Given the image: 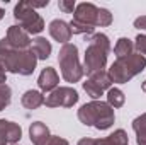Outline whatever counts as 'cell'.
Wrapping results in <instances>:
<instances>
[{"label": "cell", "mask_w": 146, "mask_h": 145, "mask_svg": "<svg viewBox=\"0 0 146 145\" xmlns=\"http://www.w3.org/2000/svg\"><path fill=\"white\" fill-rule=\"evenodd\" d=\"M37 56L34 51L29 50H15L12 48L7 39H0V68L3 72L19 73V75H31L36 70Z\"/></svg>", "instance_id": "cell-1"}, {"label": "cell", "mask_w": 146, "mask_h": 145, "mask_svg": "<svg viewBox=\"0 0 146 145\" xmlns=\"http://www.w3.org/2000/svg\"><path fill=\"white\" fill-rule=\"evenodd\" d=\"M90 44L85 50V62H83V72L88 75L97 72H104L107 65V55L110 51L109 38L102 33H94L88 38Z\"/></svg>", "instance_id": "cell-2"}, {"label": "cell", "mask_w": 146, "mask_h": 145, "mask_svg": "<svg viewBox=\"0 0 146 145\" xmlns=\"http://www.w3.org/2000/svg\"><path fill=\"white\" fill-rule=\"evenodd\" d=\"M78 119L85 126H94L97 130H109L114 125V108L102 101H92L78 109Z\"/></svg>", "instance_id": "cell-3"}, {"label": "cell", "mask_w": 146, "mask_h": 145, "mask_svg": "<svg viewBox=\"0 0 146 145\" xmlns=\"http://www.w3.org/2000/svg\"><path fill=\"white\" fill-rule=\"evenodd\" d=\"M146 67V58L139 53H133L124 58H117L109 68V77L112 84H126L138 73H141Z\"/></svg>", "instance_id": "cell-4"}, {"label": "cell", "mask_w": 146, "mask_h": 145, "mask_svg": "<svg viewBox=\"0 0 146 145\" xmlns=\"http://www.w3.org/2000/svg\"><path fill=\"white\" fill-rule=\"evenodd\" d=\"M58 63L61 68V77L70 84L78 82L85 73L83 67L80 65V60H78V48L72 43L61 46L60 55H58Z\"/></svg>", "instance_id": "cell-5"}, {"label": "cell", "mask_w": 146, "mask_h": 145, "mask_svg": "<svg viewBox=\"0 0 146 145\" xmlns=\"http://www.w3.org/2000/svg\"><path fill=\"white\" fill-rule=\"evenodd\" d=\"M14 17L19 22V26L27 34H39L44 29V21L36 10L29 5V2L22 0L14 7Z\"/></svg>", "instance_id": "cell-6"}, {"label": "cell", "mask_w": 146, "mask_h": 145, "mask_svg": "<svg viewBox=\"0 0 146 145\" xmlns=\"http://www.w3.org/2000/svg\"><path fill=\"white\" fill-rule=\"evenodd\" d=\"M78 92L73 87H56L46 96L44 104L48 108H73L78 103Z\"/></svg>", "instance_id": "cell-7"}, {"label": "cell", "mask_w": 146, "mask_h": 145, "mask_svg": "<svg viewBox=\"0 0 146 145\" xmlns=\"http://www.w3.org/2000/svg\"><path fill=\"white\" fill-rule=\"evenodd\" d=\"M110 87H112V80H110L109 73L106 72H97V73H92V75H88V80L87 82H83V91L94 99V101H97L106 91H109Z\"/></svg>", "instance_id": "cell-8"}, {"label": "cell", "mask_w": 146, "mask_h": 145, "mask_svg": "<svg viewBox=\"0 0 146 145\" xmlns=\"http://www.w3.org/2000/svg\"><path fill=\"white\" fill-rule=\"evenodd\" d=\"M97 15H99V7H95L90 2H82L76 5L73 12V21L88 28H97Z\"/></svg>", "instance_id": "cell-9"}, {"label": "cell", "mask_w": 146, "mask_h": 145, "mask_svg": "<svg viewBox=\"0 0 146 145\" xmlns=\"http://www.w3.org/2000/svg\"><path fill=\"white\" fill-rule=\"evenodd\" d=\"M22 137V128L7 119H0V145H15Z\"/></svg>", "instance_id": "cell-10"}, {"label": "cell", "mask_w": 146, "mask_h": 145, "mask_svg": "<svg viewBox=\"0 0 146 145\" xmlns=\"http://www.w3.org/2000/svg\"><path fill=\"white\" fill-rule=\"evenodd\" d=\"M5 39H7V43H9L12 48H15V50H29L31 44H33L29 34H27L21 26H10L9 31H7Z\"/></svg>", "instance_id": "cell-11"}, {"label": "cell", "mask_w": 146, "mask_h": 145, "mask_svg": "<svg viewBox=\"0 0 146 145\" xmlns=\"http://www.w3.org/2000/svg\"><path fill=\"white\" fill-rule=\"evenodd\" d=\"M49 34L54 41L58 43H63V44H68V41L72 39V29H70V24L61 21V19H54L49 22Z\"/></svg>", "instance_id": "cell-12"}, {"label": "cell", "mask_w": 146, "mask_h": 145, "mask_svg": "<svg viewBox=\"0 0 146 145\" xmlns=\"http://www.w3.org/2000/svg\"><path fill=\"white\" fill-rule=\"evenodd\" d=\"M58 84H60V77L53 67L42 68V72L39 73V79H37V85L42 92H53L58 87Z\"/></svg>", "instance_id": "cell-13"}, {"label": "cell", "mask_w": 146, "mask_h": 145, "mask_svg": "<svg viewBox=\"0 0 146 145\" xmlns=\"http://www.w3.org/2000/svg\"><path fill=\"white\" fill-rule=\"evenodd\" d=\"M29 137L34 145H44L51 138V133H49V128L42 121H34L29 126Z\"/></svg>", "instance_id": "cell-14"}, {"label": "cell", "mask_w": 146, "mask_h": 145, "mask_svg": "<svg viewBox=\"0 0 146 145\" xmlns=\"http://www.w3.org/2000/svg\"><path fill=\"white\" fill-rule=\"evenodd\" d=\"M44 99H46V97L42 96V92L31 89V91H26V92H24L21 103H22V106L26 109H37L39 106L44 104Z\"/></svg>", "instance_id": "cell-15"}, {"label": "cell", "mask_w": 146, "mask_h": 145, "mask_svg": "<svg viewBox=\"0 0 146 145\" xmlns=\"http://www.w3.org/2000/svg\"><path fill=\"white\" fill-rule=\"evenodd\" d=\"M31 50L34 51V55L37 56V60H48L49 55H51V43L46 39V38H36L33 39V44H31Z\"/></svg>", "instance_id": "cell-16"}, {"label": "cell", "mask_w": 146, "mask_h": 145, "mask_svg": "<svg viewBox=\"0 0 146 145\" xmlns=\"http://www.w3.org/2000/svg\"><path fill=\"white\" fill-rule=\"evenodd\" d=\"M97 145H129V138H127V133L124 130H115L109 137L99 138Z\"/></svg>", "instance_id": "cell-17"}, {"label": "cell", "mask_w": 146, "mask_h": 145, "mask_svg": "<svg viewBox=\"0 0 146 145\" xmlns=\"http://www.w3.org/2000/svg\"><path fill=\"white\" fill-rule=\"evenodd\" d=\"M133 130L136 132V144L146 145V113L139 114L133 121Z\"/></svg>", "instance_id": "cell-18"}, {"label": "cell", "mask_w": 146, "mask_h": 145, "mask_svg": "<svg viewBox=\"0 0 146 145\" xmlns=\"http://www.w3.org/2000/svg\"><path fill=\"white\" fill-rule=\"evenodd\" d=\"M133 50H134V43L129 38H119L115 46H114V53L117 58H124V56L133 55Z\"/></svg>", "instance_id": "cell-19"}, {"label": "cell", "mask_w": 146, "mask_h": 145, "mask_svg": "<svg viewBox=\"0 0 146 145\" xmlns=\"http://www.w3.org/2000/svg\"><path fill=\"white\" fill-rule=\"evenodd\" d=\"M124 101H126V97H124V92L121 89L110 87L109 91H107V104H109L110 108H122Z\"/></svg>", "instance_id": "cell-20"}, {"label": "cell", "mask_w": 146, "mask_h": 145, "mask_svg": "<svg viewBox=\"0 0 146 145\" xmlns=\"http://www.w3.org/2000/svg\"><path fill=\"white\" fill-rule=\"evenodd\" d=\"M10 99H12V91L7 84H0V111L5 109L10 104Z\"/></svg>", "instance_id": "cell-21"}, {"label": "cell", "mask_w": 146, "mask_h": 145, "mask_svg": "<svg viewBox=\"0 0 146 145\" xmlns=\"http://www.w3.org/2000/svg\"><path fill=\"white\" fill-rule=\"evenodd\" d=\"M70 29H72V34H87V36H92L95 28H88V26H83L76 21H72L70 22Z\"/></svg>", "instance_id": "cell-22"}, {"label": "cell", "mask_w": 146, "mask_h": 145, "mask_svg": "<svg viewBox=\"0 0 146 145\" xmlns=\"http://www.w3.org/2000/svg\"><path fill=\"white\" fill-rule=\"evenodd\" d=\"M112 24V14H110L107 9H100L99 7V15H97V26L100 28H106Z\"/></svg>", "instance_id": "cell-23"}, {"label": "cell", "mask_w": 146, "mask_h": 145, "mask_svg": "<svg viewBox=\"0 0 146 145\" xmlns=\"http://www.w3.org/2000/svg\"><path fill=\"white\" fill-rule=\"evenodd\" d=\"M134 48L139 55H143L146 58V34H138L134 39Z\"/></svg>", "instance_id": "cell-24"}, {"label": "cell", "mask_w": 146, "mask_h": 145, "mask_svg": "<svg viewBox=\"0 0 146 145\" xmlns=\"http://www.w3.org/2000/svg\"><path fill=\"white\" fill-rule=\"evenodd\" d=\"M58 7H60V10H63L66 14H73L76 9V3H75V0H60Z\"/></svg>", "instance_id": "cell-25"}, {"label": "cell", "mask_w": 146, "mask_h": 145, "mask_svg": "<svg viewBox=\"0 0 146 145\" xmlns=\"http://www.w3.org/2000/svg\"><path fill=\"white\" fill-rule=\"evenodd\" d=\"M44 145H70V144H68L65 138H61V137H53V135H51V138H49Z\"/></svg>", "instance_id": "cell-26"}, {"label": "cell", "mask_w": 146, "mask_h": 145, "mask_svg": "<svg viewBox=\"0 0 146 145\" xmlns=\"http://www.w3.org/2000/svg\"><path fill=\"white\" fill-rule=\"evenodd\" d=\"M134 28L136 29H146V15H141L134 21Z\"/></svg>", "instance_id": "cell-27"}, {"label": "cell", "mask_w": 146, "mask_h": 145, "mask_svg": "<svg viewBox=\"0 0 146 145\" xmlns=\"http://www.w3.org/2000/svg\"><path fill=\"white\" fill-rule=\"evenodd\" d=\"M49 3V0H42V2H29V5L33 9H39V7H46Z\"/></svg>", "instance_id": "cell-28"}, {"label": "cell", "mask_w": 146, "mask_h": 145, "mask_svg": "<svg viewBox=\"0 0 146 145\" xmlns=\"http://www.w3.org/2000/svg\"><path fill=\"white\" fill-rule=\"evenodd\" d=\"M76 145H97V140H94V138H82Z\"/></svg>", "instance_id": "cell-29"}, {"label": "cell", "mask_w": 146, "mask_h": 145, "mask_svg": "<svg viewBox=\"0 0 146 145\" xmlns=\"http://www.w3.org/2000/svg\"><path fill=\"white\" fill-rule=\"evenodd\" d=\"M7 72H3L2 68H0V84H5L7 82V75H5Z\"/></svg>", "instance_id": "cell-30"}, {"label": "cell", "mask_w": 146, "mask_h": 145, "mask_svg": "<svg viewBox=\"0 0 146 145\" xmlns=\"http://www.w3.org/2000/svg\"><path fill=\"white\" fill-rule=\"evenodd\" d=\"M3 15H5V10H3V9H2V7H0V21H2V19H3Z\"/></svg>", "instance_id": "cell-31"}, {"label": "cell", "mask_w": 146, "mask_h": 145, "mask_svg": "<svg viewBox=\"0 0 146 145\" xmlns=\"http://www.w3.org/2000/svg\"><path fill=\"white\" fill-rule=\"evenodd\" d=\"M141 87H143V91H145V92H146V80H145V82H143V85H141Z\"/></svg>", "instance_id": "cell-32"}]
</instances>
